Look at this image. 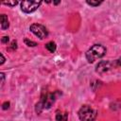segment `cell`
I'll list each match as a JSON object with an SVG mask.
<instances>
[{"instance_id": "obj_1", "label": "cell", "mask_w": 121, "mask_h": 121, "mask_svg": "<svg viewBox=\"0 0 121 121\" xmlns=\"http://www.w3.org/2000/svg\"><path fill=\"white\" fill-rule=\"evenodd\" d=\"M106 53V48L101 44L93 45L86 52V59L89 62H94L95 60L102 58Z\"/></svg>"}, {"instance_id": "obj_2", "label": "cell", "mask_w": 121, "mask_h": 121, "mask_svg": "<svg viewBox=\"0 0 121 121\" xmlns=\"http://www.w3.org/2000/svg\"><path fill=\"white\" fill-rule=\"evenodd\" d=\"M78 117L81 121H94L96 117V112L90 106L84 105L78 111Z\"/></svg>"}, {"instance_id": "obj_3", "label": "cell", "mask_w": 121, "mask_h": 121, "mask_svg": "<svg viewBox=\"0 0 121 121\" xmlns=\"http://www.w3.org/2000/svg\"><path fill=\"white\" fill-rule=\"evenodd\" d=\"M55 102V95L54 94H47L45 95V96H43L41 100V102H39L36 105V111L37 112H41L43 109H49L53 103Z\"/></svg>"}, {"instance_id": "obj_4", "label": "cell", "mask_w": 121, "mask_h": 121, "mask_svg": "<svg viewBox=\"0 0 121 121\" xmlns=\"http://www.w3.org/2000/svg\"><path fill=\"white\" fill-rule=\"evenodd\" d=\"M30 31L35 34L38 38L40 39H44L48 36V31L45 28V26H43V25H39V24H32L29 27Z\"/></svg>"}, {"instance_id": "obj_5", "label": "cell", "mask_w": 121, "mask_h": 121, "mask_svg": "<svg viewBox=\"0 0 121 121\" xmlns=\"http://www.w3.org/2000/svg\"><path fill=\"white\" fill-rule=\"evenodd\" d=\"M41 4V1H23L21 3V9L26 13H31L35 11Z\"/></svg>"}, {"instance_id": "obj_6", "label": "cell", "mask_w": 121, "mask_h": 121, "mask_svg": "<svg viewBox=\"0 0 121 121\" xmlns=\"http://www.w3.org/2000/svg\"><path fill=\"white\" fill-rule=\"evenodd\" d=\"M110 67H111V63H110L109 61H106V60L100 61V62L96 65V72L99 73V74H102V73L108 71V70L110 69Z\"/></svg>"}, {"instance_id": "obj_7", "label": "cell", "mask_w": 121, "mask_h": 121, "mask_svg": "<svg viewBox=\"0 0 121 121\" xmlns=\"http://www.w3.org/2000/svg\"><path fill=\"white\" fill-rule=\"evenodd\" d=\"M9 20H8V16L5 14L1 15V28L2 29H7L9 27Z\"/></svg>"}, {"instance_id": "obj_8", "label": "cell", "mask_w": 121, "mask_h": 121, "mask_svg": "<svg viewBox=\"0 0 121 121\" xmlns=\"http://www.w3.org/2000/svg\"><path fill=\"white\" fill-rule=\"evenodd\" d=\"M68 119V114L66 112H57L56 114V120L57 121H67Z\"/></svg>"}, {"instance_id": "obj_9", "label": "cell", "mask_w": 121, "mask_h": 121, "mask_svg": "<svg viewBox=\"0 0 121 121\" xmlns=\"http://www.w3.org/2000/svg\"><path fill=\"white\" fill-rule=\"evenodd\" d=\"M45 48H46L49 52L53 53V52H55V50H56V43H55L54 42H49V43H47L45 44Z\"/></svg>"}, {"instance_id": "obj_10", "label": "cell", "mask_w": 121, "mask_h": 121, "mask_svg": "<svg viewBox=\"0 0 121 121\" xmlns=\"http://www.w3.org/2000/svg\"><path fill=\"white\" fill-rule=\"evenodd\" d=\"M87 4L88 5H90V6H93V7H96V6H98V5H100L101 4V1H90V0H88L87 1Z\"/></svg>"}, {"instance_id": "obj_11", "label": "cell", "mask_w": 121, "mask_h": 121, "mask_svg": "<svg viewBox=\"0 0 121 121\" xmlns=\"http://www.w3.org/2000/svg\"><path fill=\"white\" fill-rule=\"evenodd\" d=\"M4 5H8V6H10V7H14L18 4V1H8V2H3Z\"/></svg>"}, {"instance_id": "obj_12", "label": "cell", "mask_w": 121, "mask_h": 121, "mask_svg": "<svg viewBox=\"0 0 121 121\" xmlns=\"http://www.w3.org/2000/svg\"><path fill=\"white\" fill-rule=\"evenodd\" d=\"M25 43H26V45H28V46H36V45H37V43H36L35 42L29 41V40H27V39H25Z\"/></svg>"}, {"instance_id": "obj_13", "label": "cell", "mask_w": 121, "mask_h": 121, "mask_svg": "<svg viewBox=\"0 0 121 121\" xmlns=\"http://www.w3.org/2000/svg\"><path fill=\"white\" fill-rule=\"evenodd\" d=\"M9 102H5V103H3V105H2L3 110H7V109H9Z\"/></svg>"}, {"instance_id": "obj_14", "label": "cell", "mask_w": 121, "mask_h": 121, "mask_svg": "<svg viewBox=\"0 0 121 121\" xmlns=\"http://www.w3.org/2000/svg\"><path fill=\"white\" fill-rule=\"evenodd\" d=\"M1 42H2L3 43H8V42H9V37H8V36H4V37L2 38V40H1Z\"/></svg>"}, {"instance_id": "obj_15", "label": "cell", "mask_w": 121, "mask_h": 121, "mask_svg": "<svg viewBox=\"0 0 121 121\" xmlns=\"http://www.w3.org/2000/svg\"><path fill=\"white\" fill-rule=\"evenodd\" d=\"M0 57H1V61H0V64H3V63H4V61H5V58H4V56H3V54H2V53L0 54Z\"/></svg>"}, {"instance_id": "obj_16", "label": "cell", "mask_w": 121, "mask_h": 121, "mask_svg": "<svg viewBox=\"0 0 121 121\" xmlns=\"http://www.w3.org/2000/svg\"><path fill=\"white\" fill-rule=\"evenodd\" d=\"M1 78H2L1 83H2V85H3V84H4V79H5V75H4V73H1Z\"/></svg>"}, {"instance_id": "obj_17", "label": "cell", "mask_w": 121, "mask_h": 121, "mask_svg": "<svg viewBox=\"0 0 121 121\" xmlns=\"http://www.w3.org/2000/svg\"><path fill=\"white\" fill-rule=\"evenodd\" d=\"M117 62H118V64H119V65L121 66V58H120V59H119V60H117Z\"/></svg>"}, {"instance_id": "obj_18", "label": "cell", "mask_w": 121, "mask_h": 121, "mask_svg": "<svg viewBox=\"0 0 121 121\" xmlns=\"http://www.w3.org/2000/svg\"><path fill=\"white\" fill-rule=\"evenodd\" d=\"M59 3H60V1H57V2H54V4H55V5H57V4H59Z\"/></svg>"}]
</instances>
